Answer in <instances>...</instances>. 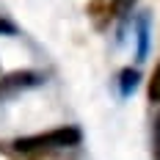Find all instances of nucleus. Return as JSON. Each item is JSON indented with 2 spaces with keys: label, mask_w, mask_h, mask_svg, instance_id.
<instances>
[{
  "label": "nucleus",
  "mask_w": 160,
  "mask_h": 160,
  "mask_svg": "<svg viewBox=\"0 0 160 160\" xmlns=\"http://www.w3.org/2000/svg\"><path fill=\"white\" fill-rule=\"evenodd\" d=\"M17 28H14V22H8V19H3L0 17V36H14Z\"/></svg>",
  "instance_id": "6"
},
{
  "label": "nucleus",
  "mask_w": 160,
  "mask_h": 160,
  "mask_svg": "<svg viewBox=\"0 0 160 160\" xmlns=\"http://www.w3.org/2000/svg\"><path fill=\"white\" fill-rule=\"evenodd\" d=\"M135 36H138V61H144L146 50H149V17L146 14L135 19Z\"/></svg>",
  "instance_id": "3"
},
{
  "label": "nucleus",
  "mask_w": 160,
  "mask_h": 160,
  "mask_svg": "<svg viewBox=\"0 0 160 160\" xmlns=\"http://www.w3.org/2000/svg\"><path fill=\"white\" fill-rule=\"evenodd\" d=\"M155 160H160V113L155 122Z\"/></svg>",
  "instance_id": "7"
},
{
  "label": "nucleus",
  "mask_w": 160,
  "mask_h": 160,
  "mask_svg": "<svg viewBox=\"0 0 160 160\" xmlns=\"http://www.w3.org/2000/svg\"><path fill=\"white\" fill-rule=\"evenodd\" d=\"M42 83H44V78H42L39 72H33V69H17L11 75L0 78V99H11V97H17L19 91L36 88V86H42Z\"/></svg>",
  "instance_id": "2"
},
{
  "label": "nucleus",
  "mask_w": 160,
  "mask_h": 160,
  "mask_svg": "<svg viewBox=\"0 0 160 160\" xmlns=\"http://www.w3.org/2000/svg\"><path fill=\"white\" fill-rule=\"evenodd\" d=\"M138 80H141L138 69H132V66L122 69V72H119V88H122V97H130V94H132L135 86H138Z\"/></svg>",
  "instance_id": "4"
},
{
  "label": "nucleus",
  "mask_w": 160,
  "mask_h": 160,
  "mask_svg": "<svg viewBox=\"0 0 160 160\" xmlns=\"http://www.w3.org/2000/svg\"><path fill=\"white\" fill-rule=\"evenodd\" d=\"M149 99L152 102H160V64L155 66V72H152V80H149Z\"/></svg>",
  "instance_id": "5"
},
{
  "label": "nucleus",
  "mask_w": 160,
  "mask_h": 160,
  "mask_svg": "<svg viewBox=\"0 0 160 160\" xmlns=\"http://www.w3.org/2000/svg\"><path fill=\"white\" fill-rule=\"evenodd\" d=\"M83 132L75 124L66 127H55L47 132H36V135H22L14 141L17 152H39V149H66V146H78Z\"/></svg>",
  "instance_id": "1"
}]
</instances>
